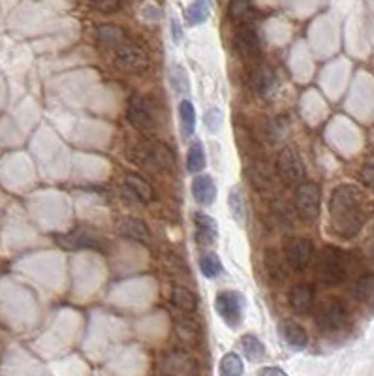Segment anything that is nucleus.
Here are the masks:
<instances>
[{
    "label": "nucleus",
    "mask_w": 374,
    "mask_h": 376,
    "mask_svg": "<svg viewBox=\"0 0 374 376\" xmlns=\"http://www.w3.org/2000/svg\"><path fill=\"white\" fill-rule=\"evenodd\" d=\"M293 206L305 222H314L320 215V187L314 182H301L295 190Z\"/></svg>",
    "instance_id": "0eeeda50"
},
{
    "label": "nucleus",
    "mask_w": 374,
    "mask_h": 376,
    "mask_svg": "<svg viewBox=\"0 0 374 376\" xmlns=\"http://www.w3.org/2000/svg\"><path fill=\"white\" fill-rule=\"evenodd\" d=\"M113 60L117 68L126 74H143L149 68V55L143 51V47L132 40L123 41L121 46L113 49Z\"/></svg>",
    "instance_id": "39448f33"
},
{
    "label": "nucleus",
    "mask_w": 374,
    "mask_h": 376,
    "mask_svg": "<svg viewBox=\"0 0 374 376\" xmlns=\"http://www.w3.org/2000/svg\"><path fill=\"white\" fill-rule=\"evenodd\" d=\"M359 179H361L365 187L374 188V162H368V164L363 166L361 171H359Z\"/></svg>",
    "instance_id": "58836bf2"
},
{
    "label": "nucleus",
    "mask_w": 374,
    "mask_h": 376,
    "mask_svg": "<svg viewBox=\"0 0 374 376\" xmlns=\"http://www.w3.org/2000/svg\"><path fill=\"white\" fill-rule=\"evenodd\" d=\"M124 196L134 203H151L154 200V190L138 173H126V177H124Z\"/></svg>",
    "instance_id": "ddd939ff"
},
{
    "label": "nucleus",
    "mask_w": 374,
    "mask_h": 376,
    "mask_svg": "<svg viewBox=\"0 0 374 376\" xmlns=\"http://www.w3.org/2000/svg\"><path fill=\"white\" fill-rule=\"evenodd\" d=\"M164 370L171 376H192L196 372V363L187 354L173 352L164 359Z\"/></svg>",
    "instance_id": "a211bd4d"
},
{
    "label": "nucleus",
    "mask_w": 374,
    "mask_h": 376,
    "mask_svg": "<svg viewBox=\"0 0 374 376\" xmlns=\"http://www.w3.org/2000/svg\"><path fill=\"white\" fill-rule=\"evenodd\" d=\"M248 10H251L248 0H232V4H229V13H232V18L239 19V21L248 15Z\"/></svg>",
    "instance_id": "e433bc0d"
},
{
    "label": "nucleus",
    "mask_w": 374,
    "mask_h": 376,
    "mask_svg": "<svg viewBox=\"0 0 374 376\" xmlns=\"http://www.w3.org/2000/svg\"><path fill=\"white\" fill-rule=\"evenodd\" d=\"M194 224H196V241L201 247H211L215 245L218 237V228L217 222L203 213H196L194 217Z\"/></svg>",
    "instance_id": "2eb2a0df"
},
{
    "label": "nucleus",
    "mask_w": 374,
    "mask_h": 376,
    "mask_svg": "<svg viewBox=\"0 0 374 376\" xmlns=\"http://www.w3.org/2000/svg\"><path fill=\"white\" fill-rule=\"evenodd\" d=\"M130 160L140 166L147 168H154V170H171L175 164V156L171 153V149L164 143H156V141H145L135 145L130 151Z\"/></svg>",
    "instance_id": "f03ea898"
},
{
    "label": "nucleus",
    "mask_w": 374,
    "mask_h": 376,
    "mask_svg": "<svg viewBox=\"0 0 374 376\" xmlns=\"http://www.w3.org/2000/svg\"><path fill=\"white\" fill-rule=\"evenodd\" d=\"M229 209H232V215H234L239 222L245 220V201H243L239 192H235V190L229 192Z\"/></svg>",
    "instance_id": "f704fd0d"
},
{
    "label": "nucleus",
    "mask_w": 374,
    "mask_h": 376,
    "mask_svg": "<svg viewBox=\"0 0 374 376\" xmlns=\"http://www.w3.org/2000/svg\"><path fill=\"white\" fill-rule=\"evenodd\" d=\"M171 29H173V40L175 41L181 40V27H179V23H177V21H173V23H171Z\"/></svg>",
    "instance_id": "79ce46f5"
},
{
    "label": "nucleus",
    "mask_w": 374,
    "mask_h": 376,
    "mask_svg": "<svg viewBox=\"0 0 374 376\" xmlns=\"http://www.w3.org/2000/svg\"><path fill=\"white\" fill-rule=\"evenodd\" d=\"M234 46L237 53L246 60H254L262 53V46H260V38H258L256 30L251 25H241L234 36Z\"/></svg>",
    "instance_id": "9b49d317"
},
{
    "label": "nucleus",
    "mask_w": 374,
    "mask_h": 376,
    "mask_svg": "<svg viewBox=\"0 0 374 376\" xmlns=\"http://www.w3.org/2000/svg\"><path fill=\"white\" fill-rule=\"evenodd\" d=\"M284 258L286 264L295 271H303L309 267L312 260V243L305 237H292L288 239L284 247Z\"/></svg>",
    "instance_id": "1a4fd4ad"
},
{
    "label": "nucleus",
    "mask_w": 374,
    "mask_h": 376,
    "mask_svg": "<svg viewBox=\"0 0 374 376\" xmlns=\"http://www.w3.org/2000/svg\"><path fill=\"white\" fill-rule=\"evenodd\" d=\"M199 269H201L203 276H207V278H215V276L222 273V262H220L217 254L207 253L199 258Z\"/></svg>",
    "instance_id": "c756f323"
},
{
    "label": "nucleus",
    "mask_w": 374,
    "mask_h": 376,
    "mask_svg": "<svg viewBox=\"0 0 374 376\" xmlns=\"http://www.w3.org/2000/svg\"><path fill=\"white\" fill-rule=\"evenodd\" d=\"M263 267H265V273L271 281L282 282L286 278V258L281 256V253L275 248H267L263 253Z\"/></svg>",
    "instance_id": "f3484780"
},
{
    "label": "nucleus",
    "mask_w": 374,
    "mask_h": 376,
    "mask_svg": "<svg viewBox=\"0 0 374 376\" xmlns=\"http://www.w3.org/2000/svg\"><path fill=\"white\" fill-rule=\"evenodd\" d=\"M316 275H318V281L328 286H337L345 281L346 260L342 250H339L337 247L323 248L318 258V264H316Z\"/></svg>",
    "instance_id": "7ed1b4c3"
},
{
    "label": "nucleus",
    "mask_w": 374,
    "mask_h": 376,
    "mask_svg": "<svg viewBox=\"0 0 374 376\" xmlns=\"http://www.w3.org/2000/svg\"><path fill=\"white\" fill-rule=\"evenodd\" d=\"M59 241L65 248H94V250H102L105 245V241L100 235L85 228L76 229L72 234L60 235Z\"/></svg>",
    "instance_id": "f8f14e48"
},
{
    "label": "nucleus",
    "mask_w": 374,
    "mask_h": 376,
    "mask_svg": "<svg viewBox=\"0 0 374 376\" xmlns=\"http://www.w3.org/2000/svg\"><path fill=\"white\" fill-rule=\"evenodd\" d=\"M170 79H171L173 88H175V93L187 94L188 90H190V83H188L187 72L182 70L181 66H173V68H171Z\"/></svg>",
    "instance_id": "473e14b6"
},
{
    "label": "nucleus",
    "mask_w": 374,
    "mask_h": 376,
    "mask_svg": "<svg viewBox=\"0 0 374 376\" xmlns=\"http://www.w3.org/2000/svg\"><path fill=\"white\" fill-rule=\"evenodd\" d=\"M88 4L100 13H115L121 8V0H88Z\"/></svg>",
    "instance_id": "c9c22d12"
},
{
    "label": "nucleus",
    "mask_w": 374,
    "mask_h": 376,
    "mask_svg": "<svg viewBox=\"0 0 374 376\" xmlns=\"http://www.w3.org/2000/svg\"><path fill=\"white\" fill-rule=\"evenodd\" d=\"M128 121L141 135L145 137H152L156 134V113H154V106L147 96L135 94L128 102Z\"/></svg>",
    "instance_id": "20e7f679"
},
{
    "label": "nucleus",
    "mask_w": 374,
    "mask_h": 376,
    "mask_svg": "<svg viewBox=\"0 0 374 376\" xmlns=\"http://www.w3.org/2000/svg\"><path fill=\"white\" fill-rule=\"evenodd\" d=\"M241 350L251 361H262L265 358V347L256 335L241 337Z\"/></svg>",
    "instance_id": "bb28decb"
},
{
    "label": "nucleus",
    "mask_w": 374,
    "mask_h": 376,
    "mask_svg": "<svg viewBox=\"0 0 374 376\" xmlns=\"http://www.w3.org/2000/svg\"><path fill=\"white\" fill-rule=\"evenodd\" d=\"M281 333L288 347L293 348V350H303L307 347V342H309V335H307L303 325H299L298 322H292V320L282 322Z\"/></svg>",
    "instance_id": "aec40b11"
},
{
    "label": "nucleus",
    "mask_w": 374,
    "mask_h": 376,
    "mask_svg": "<svg viewBox=\"0 0 374 376\" xmlns=\"http://www.w3.org/2000/svg\"><path fill=\"white\" fill-rule=\"evenodd\" d=\"M179 119H181V130L185 137H190L196 130V109L190 100H182L179 104Z\"/></svg>",
    "instance_id": "a878e982"
},
{
    "label": "nucleus",
    "mask_w": 374,
    "mask_h": 376,
    "mask_svg": "<svg viewBox=\"0 0 374 376\" xmlns=\"http://www.w3.org/2000/svg\"><path fill=\"white\" fill-rule=\"evenodd\" d=\"M346 322V311L337 300L323 301L316 314V323L322 331H339Z\"/></svg>",
    "instance_id": "9d476101"
},
{
    "label": "nucleus",
    "mask_w": 374,
    "mask_h": 376,
    "mask_svg": "<svg viewBox=\"0 0 374 376\" xmlns=\"http://www.w3.org/2000/svg\"><path fill=\"white\" fill-rule=\"evenodd\" d=\"M117 231L126 239H132V241L147 243L151 239V231L147 228V224L140 218H123L117 224Z\"/></svg>",
    "instance_id": "6ab92c4d"
},
{
    "label": "nucleus",
    "mask_w": 374,
    "mask_h": 376,
    "mask_svg": "<svg viewBox=\"0 0 374 376\" xmlns=\"http://www.w3.org/2000/svg\"><path fill=\"white\" fill-rule=\"evenodd\" d=\"M260 376H286V372L276 369V367H267V369H263L262 372H260Z\"/></svg>",
    "instance_id": "a19ab883"
},
{
    "label": "nucleus",
    "mask_w": 374,
    "mask_h": 376,
    "mask_svg": "<svg viewBox=\"0 0 374 376\" xmlns=\"http://www.w3.org/2000/svg\"><path fill=\"white\" fill-rule=\"evenodd\" d=\"M215 309H217L218 316L224 320V323L228 328L235 329L239 328L241 320H243L245 300L235 290H224V292L217 294V297H215Z\"/></svg>",
    "instance_id": "423d86ee"
},
{
    "label": "nucleus",
    "mask_w": 374,
    "mask_h": 376,
    "mask_svg": "<svg viewBox=\"0 0 374 376\" xmlns=\"http://www.w3.org/2000/svg\"><path fill=\"white\" fill-rule=\"evenodd\" d=\"M218 372L220 376H243L245 372V365H243V359H241L239 354L228 352L220 359V365H218Z\"/></svg>",
    "instance_id": "393cba45"
},
{
    "label": "nucleus",
    "mask_w": 374,
    "mask_h": 376,
    "mask_svg": "<svg viewBox=\"0 0 374 376\" xmlns=\"http://www.w3.org/2000/svg\"><path fill=\"white\" fill-rule=\"evenodd\" d=\"M365 196L354 184H339L329 198V217L335 234L352 239L365 224Z\"/></svg>",
    "instance_id": "f257e3e1"
},
{
    "label": "nucleus",
    "mask_w": 374,
    "mask_h": 376,
    "mask_svg": "<svg viewBox=\"0 0 374 376\" xmlns=\"http://www.w3.org/2000/svg\"><path fill=\"white\" fill-rule=\"evenodd\" d=\"M177 331H179V335H181L182 341L198 342L199 329L196 323L188 322V320H181V322H179V325H177Z\"/></svg>",
    "instance_id": "72a5a7b5"
},
{
    "label": "nucleus",
    "mask_w": 374,
    "mask_h": 376,
    "mask_svg": "<svg viewBox=\"0 0 374 376\" xmlns=\"http://www.w3.org/2000/svg\"><path fill=\"white\" fill-rule=\"evenodd\" d=\"M271 211H273L276 220H279L281 224H284V226H290V224L293 222L292 207L288 206L286 201L282 200V198H279V200H275L273 203H271Z\"/></svg>",
    "instance_id": "2f4dec72"
},
{
    "label": "nucleus",
    "mask_w": 374,
    "mask_h": 376,
    "mask_svg": "<svg viewBox=\"0 0 374 376\" xmlns=\"http://www.w3.org/2000/svg\"><path fill=\"white\" fill-rule=\"evenodd\" d=\"M276 171H279L282 181L288 182V184H299L305 177L303 162L292 147H284L281 151L279 160H276Z\"/></svg>",
    "instance_id": "6e6552de"
},
{
    "label": "nucleus",
    "mask_w": 374,
    "mask_h": 376,
    "mask_svg": "<svg viewBox=\"0 0 374 376\" xmlns=\"http://www.w3.org/2000/svg\"><path fill=\"white\" fill-rule=\"evenodd\" d=\"M96 40L104 49L113 51L115 47H119L123 41L128 40V36L124 34L123 29H119L115 25H102L96 29Z\"/></svg>",
    "instance_id": "412c9836"
},
{
    "label": "nucleus",
    "mask_w": 374,
    "mask_h": 376,
    "mask_svg": "<svg viewBox=\"0 0 374 376\" xmlns=\"http://www.w3.org/2000/svg\"><path fill=\"white\" fill-rule=\"evenodd\" d=\"M143 15H145L147 19H151V21H156V19L160 18V10H156L152 4H147V6L143 8Z\"/></svg>",
    "instance_id": "ea45409f"
},
{
    "label": "nucleus",
    "mask_w": 374,
    "mask_h": 376,
    "mask_svg": "<svg viewBox=\"0 0 374 376\" xmlns=\"http://www.w3.org/2000/svg\"><path fill=\"white\" fill-rule=\"evenodd\" d=\"M192 196L194 200L201 206H213L217 200V184L211 175H198L192 181Z\"/></svg>",
    "instance_id": "dca6fc26"
},
{
    "label": "nucleus",
    "mask_w": 374,
    "mask_h": 376,
    "mask_svg": "<svg viewBox=\"0 0 374 376\" xmlns=\"http://www.w3.org/2000/svg\"><path fill=\"white\" fill-rule=\"evenodd\" d=\"M220 123H222V115L218 112L217 107H211L209 112L205 113V124L211 132H217L220 128Z\"/></svg>",
    "instance_id": "4c0bfd02"
},
{
    "label": "nucleus",
    "mask_w": 374,
    "mask_h": 376,
    "mask_svg": "<svg viewBox=\"0 0 374 376\" xmlns=\"http://www.w3.org/2000/svg\"><path fill=\"white\" fill-rule=\"evenodd\" d=\"M171 303L182 312H194L198 309V297L185 286H175L171 290Z\"/></svg>",
    "instance_id": "5701e85b"
},
{
    "label": "nucleus",
    "mask_w": 374,
    "mask_h": 376,
    "mask_svg": "<svg viewBox=\"0 0 374 376\" xmlns=\"http://www.w3.org/2000/svg\"><path fill=\"white\" fill-rule=\"evenodd\" d=\"M248 179L256 188H269L271 184V171L267 162L263 160H254L248 166Z\"/></svg>",
    "instance_id": "b1692460"
},
{
    "label": "nucleus",
    "mask_w": 374,
    "mask_h": 376,
    "mask_svg": "<svg viewBox=\"0 0 374 376\" xmlns=\"http://www.w3.org/2000/svg\"><path fill=\"white\" fill-rule=\"evenodd\" d=\"M187 168L190 173H199V171L205 168V153L201 143L196 141L192 147L188 149V156H187Z\"/></svg>",
    "instance_id": "7c9ffc66"
},
{
    "label": "nucleus",
    "mask_w": 374,
    "mask_h": 376,
    "mask_svg": "<svg viewBox=\"0 0 374 376\" xmlns=\"http://www.w3.org/2000/svg\"><path fill=\"white\" fill-rule=\"evenodd\" d=\"M252 83H254V88H256L258 93L262 94V96H267V94L273 90V87H275L276 77L271 68L260 66V68L252 74Z\"/></svg>",
    "instance_id": "4be33fe9"
},
{
    "label": "nucleus",
    "mask_w": 374,
    "mask_h": 376,
    "mask_svg": "<svg viewBox=\"0 0 374 376\" xmlns=\"http://www.w3.org/2000/svg\"><path fill=\"white\" fill-rule=\"evenodd\" d=\"M211 13V2L209 0H194L187 12V19L190 25H199L207 21Z\"/></svg>",
    "instance_id": "c85d7f7f"
},
{
    "label": "nucleus",
    "mask_w": 374,
    "mask_h": 376,
    "mask_svg": "<svg viewBox=\"0 0 374 376\" xmlns=\"http://www.w3.org/2000/svg\"><path fill=\"white\" fill-rule=\"evenodd\" d=\"M354 295L359 301H370L374 297V275L373 273H363L357 276L354 284Z\"/></svg>",
    "instance_id": "cd10ccee"
},
{
    "label": "nucleus",
    "mask_w": 374,
    "mask_h": 376,
    "mask_svg": "<svg viewBox=\"0 0 374 376\" xmlns=\"http://www.w3.org/2000/svg\"><path fill=\"white\" fill-rule=\"evenodd\" d=\"M288 303L298 314H307L314 307V288L307 282H299L290 290Z\"/></svg>",
    "instance_id": "4468645a"
}]
</instances>
